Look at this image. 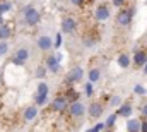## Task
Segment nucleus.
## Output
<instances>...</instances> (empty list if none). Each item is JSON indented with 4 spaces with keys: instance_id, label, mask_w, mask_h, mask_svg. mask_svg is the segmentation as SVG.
I'll return each mask as SVG.
<instances>
[{
    "instance_id": "1",
    "label": "nucleus",
    "mask_w": 147,
    "mask_h": 132,
    "mask_svg": "<svg viewBox=\"0 0 147 132\" xmlns=\"http://www.w3.org/2000/svg\"><path fill=\"white\" fill-rule=\"evenodd\" d=\"M22 17H24V22L28 26H31V28L38 26L41 22V12L38 10L36 7H33V5H26L22 9Z\"/></svg>"
},
{
    "instance_id": "2",
    "label": "nucleus",
    "mask_w": 147,
    "mask_h": 132,
    "mask_svg": "<svg viewBox=\"0 0 147 132\" xmlns=\"http://www.w3.org/2000/svg\"><path fill=\"white\" fill-rule=\"evenodd\" d=\"M82 77H84V69L80 65H75L72 67L67 74H65V86H75V84H79L80 81H82Z\"/></svg>"
},
{
    "instance_id": "3",
    "label": "nucleus",
    "mask_w": 147,
    "mask_h": 132,
    "mask_svg": "<svg viewBox=\"0 0 147 132\" xmlns=\"http://www.w3.org/2000/svg\"><path fill=\"white\" fill-rule=\"evenodd\" d=\"M132 21H134V9H132V7H130V9H125V7L118 9V14H116V22H118V26L128 28V26L132 24Z\"/></svg>"
},
{
    "instance_id": "4",
    "label": "nucleus",
    "mask_w": 147,
    "mask_h": 132,
    "mask_svg": "<svg viewBox=\"0 0 147 132\" xmlns=\"http://www.w3.org/2000/svg\"><path fill=\"white\" fill-rule=\"evenodd\" d=\"M69 101L67 98L60 93V95H57L55 98L51 99V103H50V110H53L55 113H63V112H67V108H69Z\"/></svg>"
},
{
    "instance_id": "5",
    "label": "nucleus",
    "mask_w": 147,
    "mask_h": 132,
    "mask_svg": "<svg viewBox=\"0 0 147 132\" xmlns=\"http://www.w3.org/2000/svg\"><path fill=\"white\" fill-rule=\"evenodd\" d=\"M28 60H29V50L28 48H17V52L14 53L10 64L12 65H17V67H22V65H26Z\"/></svg>"
},
{
    "instance_id": "6",
    "label": "nucleus",
    "mask_w": 147,
    "mask_h": 132,
    "mask_svg": "<svg viewBox=\"0 0 147 132\" xmlns=\"http://www.w3.org/2000/svg\"><path fill=\"white\" fill-rule=\"evenodd\" d=\"M86 113L89 115V118H92V120H98V118H99V117L105 113V105H103L101 101H92V103L87 106Z\"/></svg>"
},
{
    "instance_id": "7",
    "label": "nucleus",
    "mask_w": 147,
    "mask_h": 132,
    "mask_svg": "<svg viewBox=\"0 0 147 132\" xmlns=\"http://www.w3.org/2000/svg\"><path fill=\"white\" fill-rule=\"evenodd\" d=\"M86 110H87V106H86L82 101L70 103V105H69V108H67L69 115H70V117H74V118H82V117L86 115Z\"/></svg>"
},
{
    "instance_id": "8",
    "label": "nucleus",
    "mask_w": 147,
    "mask_h": 132,
    "mask_svg": "<svg viewBox=\"0 0 147 132\" xmlns=\"http://www.w3.org/2000/svg\"><path fill=\"white\" fill-rule=\"evenodd\" d=\"M75 29H77V21L74 17L67 16L62 19V24H60V33L62 34H72L75 33Z\"/></svg>"
},
{
    "instance_id": "9",
    "label": "nucleus",
    "mask_w": 147,
    "mask_h": 132,
    "mask_svg": "<svg viewBox=\"0 0 147 132\" xmlns=\"http://www.w3.org/2000/svg\"><path fill=\"white\" fill-rule=\"evenodd\" d=\"M147 62V48H139L134 52V57H132V65L134 67H144Z\"/></svg>"
},
{
    "instance_id": "10",
    "label": "nucleus",
    "mask_w": 147,
    "mask_h": 132,
    "mask_svg": "<svg viewBox=\"0 0 147 132\" xmlns=\"http://www.w3.org/2000/svg\"><path fill=\"white\" fill-rule=\"evenodd\" d=\"M45 67H46L48 72H51V74H58V72L62 70V64L57 60L55 53H50V55L45 59Z\"/></svg>"
},
{
    "instance_id": "11",
    "label": "nucleus",
    "mask_w": 147,
    "mask_h": 132,
    "mask_svg": "<svg viewBox=\"0 0 147 132\" xmlns=\"http://www.w3.org/2000/svg\"><path fill=\"white\" fill-rule=\"evenodd\" d=\"M110 16H111L110 7H108L106 3L98 5V7H96V10H94V19H96V21H99V22L108 21V19H110Z\"/></svg>"
},
{
    "instance_id": "12",
    "label": "nucleus",
    "mask_w": 147,
    "mask_h": 132,
    "mask_svg": "<svg viewBox=\"0 0 147 132\" xmlns=\"http://www.w3.org/2000/svg\"><path fill=\"white\" fill-rule=\"evenodd\" d=\"M36 46L41 52H50V50L53 48V38L48 36V34H41L36 39Z\"/></svg>"
},
{
    "instance_id": "13",
    "label": "nucleus",
    "mask_w": 147,
    "mask_h": 132,
    "mask_svg": "<svg viewBox=\"0 0 147 132\" xmlns=\"http://www.w3.org/2000/svg\"><path fill=\"white\" fill-rule=\"evenodd\" d=\"M38 115H39V108H38L36 105H29L22 112V120L24 122H33V120L38 118Z\"/></svg>"
},
{
    "instance_id": "14",
    "label": "nucleus",
    "mask_w": 147,
    "mask_h": 132,
    "mask_svg": "<svg viewBox=\"0 0 147 132\" xmlns=\"http://www.w3.org/2000/svg\"><path fill=\"white\" fill-rule=\"evenodd\" d=\"M115 113L118 115V117H121V118H130L132 117V113H134V105L132 103H121L116 110H115Z\"/></svg>"
},
{
    "instance_id": "15",
    "label": "nucleus",
    "mask_w": 147,
    "mask_h": 132,
    "mask_svg": "<svg viewBox=\"0 0 147 132\" xmlns=\"http://www.w3.org/2000/svg\"><path fill=\"white\" fill-rule=\"evenodd\" d=\"M69 103H75V101H80V93L77 89H74V86H67V89L62 93Z\"/></svg>"
},
{
    "instance_id": "16",
    "label": "nucleus",
    "mask_w": 147,
    "mask_h": 132,
    "mask_svg": "<svg viewBox=\"0 0 147 132\" xmlns=\"http://www.w3.org/2000/svg\"><path fill=\"white\" fill-rule=\"evenodd\" d=\"M125 129H127V132H140V118H134V117L127 118Z\"/></svg>"
},
{
    "instance_id": "17",
    "label": "nucleus",
    "mask_w": 147,
    "mask_h": 132,
    "mask_svg": "<svg viewBox=\"0 0 147 132\" xmlns=\"http://www.w3.org/2000/svg\"><path fill=\"white\" fill-rule=\"evenodd\" d=\"M116 64H118L120 69H128V67L132 65V57H130L128 53L121 52V53L118 55V59H116Z\"/></svg>"
},
{
    "instance_id": "18",
    "label": "nucleus",
    "mask_w": 147,
    "mask_h": 132,
    "mask_svg": "<svg viewBox=\"0 0 147 132\" xmlns=\"http://www.w3.org/2000/svg\"><path fill=\"white\" fill-rule=\"evenodd\" d=\"M99 79H101V70H99V67H92V69L87 72V82L96 84Z\"/></svg>"
},
{
    "instance_id": "19",
    "label": "nucleus",
    "mask_w": 147,
    "mask_h": 132,
    "mask_svg": "<svg viewBox=\"0 0 147 132\" xmlns=\"http://www.w3.org/2000/svg\"><path fill=\"white\" fill-rule=\"evenodd\" d=\"M10 36H12V28L7 22L0 24V41H7Z\"/></svg>"
},
{
    "instance_id": "20",
    "label": "nucleus",
    "mask_w": 147,
    "mask_h": 132,
    "mask_svg": "<svg viewBox=\"0 0 147 132\" xmlns=\"http://www.w3.org/2000/svg\"><path fill=\"white\" fill-rule=\"evenodd\" d=\"M34 95H41V96H48L50 95V86H48V82H45V81H39L36 86V93Z\"/></svg>"
},
{
    "instance_id": "21",
    "label": "nucleus",
    "mask_w": 147,
    "mask_h": 132,
    "mask_svg": "<svg viewBox=\"0 0 147 132\" xmlns=\"http://www.w3.org/2000/svg\"><path fill=\"white\" fill-rule=\"evenodd\" d=\"M116 120H118V115H116V113H110V115H108V118H106V122H105L106 131H111V129L116 125Z\"/></svg>"
},
{
    "instance_id": "22",
    "label": "nucleus",
    "mask_w": 147,
    "mask_h": 132,
    "mask_svg": "<svg viewBox=\"0 0 147 132\" xmlns=\"http://www.w3.org/2000/svg\"><path fill=\"white\" fill-rule=\"evenodd\" d=\"M121 103H123V101H121V96H118V95H113V96L108 99V106H110V108H115V110H116Z\"/></svg>"
},
{
    "instance_id": "23",
    "label": "nucleus",
    "mask_w": 147,
    "mask_h": 132,
    "mask_svg": "<svg viewBox=\"0 0 147 132\" xmlns=\"http://www.w3.org/2000/svg\"><path fill=\"white\" fill-rule=\"evenodd\" d=\"M46 74H48V69H46L45 65H38V67H36V70H34V76H36L39 81H45Z\"/></svg>"
},
{
    "instance_id": "24",
    "label": "nucleus",
    "mask_w": 147,
    "mask_h": 132,
    "mask_svg": "<svg viewBox=\"0 0 147 132\" xmlns=\"http://www.w3.org/2000/svg\"><path fill=\"white\" fill-rule=\"evenodd\" d=\"M132 91H134V95H137V96H146L147 95V88L142 86V84H135Z\"/></svg>"
},
{
    "instance_id": "25",
    "label": "nucleus",
    "mask_w": 147,
    "mask_h": 132,
    "mask_svg": "<svg viewBox=\"0 0 147 132\" xmlns=\"http://www.w3.org/2000/svg\"><path fill=\"white\" fill-rule=\"evenodd\" d=\"M10 10H12V3H10V2H7V0L0 2V14H2V16L7 14V12H10Z\"/></svg>"
},
{
    "instance_id": "26",
    "label": "nucleus",
    "mask_w": 147,
    "mask_h": 132,
    "mask_svg": "<svg viewBox=\"0 0 147 132\" xmlns=\"http://www.w3.org/2000/svg\"><path fill=\"white\" fill-rule=\"evenodd\" d=\"M48 103V96H41V95H34V105L38 108L39 106H45Z\"/></svg>"
},
{
    "instance_id": "27",
    "label": "nucleus",
    "mask_w": 147,
    "mask_h": 132,
    "mask_svg": "<svg viewBox=\"0 0 147 132\" xmlns=\"http://www.w3.org/2000/svg\"><path fill=\"white\" fill-rule=\"evenodd\" d=\"M84 93H86L87 98H92V95H94V84L92 82H86L84 84Z\"/></svg>"
},
{
    "instance_id": "28",
    "label": "nucleus",
    "mask_w": 147,
    "mask_h": 132,
    "mask_svg": "<svg viewBox=\"0 0 147 132\" xmlns=\"http://www.w3.org/2000/svg\"><path fill=\"white\" fill-rule=\"evenodd\" d=\"M62 43H63V34H62V33H57V36H55V41H53V48H55V50H58V48L62 46Z\"/></svg>"
},
{
    "instance_id": "29",
    "label": "nucleus",
    "mask_w": 147,
    "mask_h": 132,
    "mask_svg": "<svg viewBox=\"0 0 147 132\" xmlns=\"http://www.w3.org/2000/svg\"><path fill=\"white\" fill-rule=\"evenodd\" d=\"M103 131H106V127H105V122H98V124H94V127L87 129V132H103Z\"/></svg>"
},
{
    "instance_id": "30",
    "label": "nucleus",
    "mask_w": 147,
    "mask_h": 132,
    "mask_svg": "<svg viewBox=\"0 0 147 132\" xmlns=\"http://www.w3.org/2000/svg\"><path fill=\"white\" fill-rule=\"evenodd\" d=\"M82 43H84V46H87V48H92V46L96 45V39H94L92 36H86V38L82 39Z\"/></svg>"
},
{
    "instance_id": "31",
    "label": "nucleus",
    "mask_w": 147,
    "mask_h": 132,
    "mask_svg": "<svg viewBox=\"0 0 147 132\" xmlns=\"http://www.w3.org/2000/svg\"><path fill=\"white\" fill-rule=\"evenodd\" d=\"M7 52H9V43L7 41H0V57L5 55Z\"/></svg>"
},
{
    "instance_id": "32",
    "label": "nucleus",
    "mask_w": 147,
    "mask_h": 132,
    "mask_svg": "<svg viewBox=\"0 0 147 132\" xmlns=\"http://www.w3.org/2000/svg\"><path fill=\"white\" fill-rule=\"evenodd\" d=\"M111 3H113L116 9H121V7L127 3V0H111Z\"/></svg>"
},
{
    "instance_id": "33",
    "label": "nucleus",
    "mask_w": 147,
    "mask_h": 132,
    "mask_svg": "<svg viewBox=\"0 0 147 132\" xmlns=\"http://www.w3.org/2000/svg\"><path fill=\"white\" fill-rule=\"evenodd\" d=\"M140 132H147V118H140Z\"/></svg>"
},
{
    "instance_id": "34",
    "label": "nucleus",
    "mask_w": 147,
    "mask_h": 132,
    "mask_svg": "<svg viewBox=\"0 0 147 132\" xmlns=\"http://www.w3.org/2000/svg\"><path fill=\"white\" fill-rule=\"evenodd\" d=\"M70 3L75 5V7H82V5L86 3V0H70Z\"/></svg>"
},
{
    "instance_id": "35",
    "label": "nucleus",
    "mask_w": 147,
    "mask_h": 132,
    "mask_svg": "<svg viewBox=\"0 0 147 132\" xmlns=\"http://www.w3.org/2000/svg\"><path fill=\"white\" fill-rule=\"evenodd\" d=\"M140 112H142V118H147V103H144V105H142Z\"/></svg>"
},
{
    "instance_id": "36",
    "label": "nucleus",
    "mask_w": 147,
    "mask_h": 132,
    "mask_svg": "<svg viewBox=\"0 0 147 132\" xmlns=\"http://www.w3.org/2000/svg\"><path fill=\"white\" fill-rule=\"evenodd\" d=\"M55 57H57V60H58V62L62 64V60H63V55H62L60 52H55Z\"/></svg>"
},
{
    "instance_id": "37",
    "label": "nucleus",
    "mask_w": 147,
    "mask_h": 132,
    "mask_svg": "<svg viewBox=\"0 0 147 132\" xmlns=\"http://www.w3.org/2000/svg\"><path fill=\"white\" fill-rule=\"evenodd\" d=\"M142 70H144V74H146V76H147V62H146V65L142 67Z\"/></svg>"
},
{
    "instance_id": "38",
    "label": "nucleus",
    "mask_w": 147,
    "mask_h": 132,
    "mask_svg": "<svg viewBox=\"0 0 147 132\" xmlns=\"http://www.w3.org/2000/svg\"><path fill=\"white\" fill-rule=\"evenodd\" d=\"M3 22H5V19H3V16L0 14V24H3Z\"/></svg>"
},
{
    "instance_id": "39",
    "label": "nucleus",
    "mask_w": 147,
    "mask_h": 132,
    "mask_svg": "<svg viewBox=\"0 0 147 132\" xmlns=\"http://www.w3.org/2000/svg\"><path fill=\"white\" fill-rule=\"evenodd\" d=\"M2 82H3V76L0 74V86H2Z\"/></svg>"
}]
</instances>
